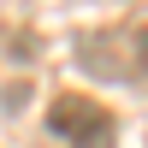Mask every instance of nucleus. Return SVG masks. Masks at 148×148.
Listing matches in <instances>:
<instances>
[{"mask_svg":"<svg viewBox=\"0 0 148 148\" xmlns=\"http://www.w3.org/2000/svg\"><path fill=\"white\" fill-rule=\"evenodd\" d=\"M130 47H136V59H142V65H148V12H142V18H136V30H130Z\"/></svg>","mask_w":148,"mask_h":148,"instance_id":"f03ea898","label":"nucleus"},{"mask_svg":"<svg viewBox=\"0 0 148 148\" xmlns=\"http://www.w3.org/2000/svg\"><path fill=\"white\" fill-rule=\"evenodd\" d=\"M47 136L65 142V148H113V113L95 95L65 89L47 101Z\"/></svg>","mask_w":148,"mask_h":148,"instance_id":"f257e3e1","label":"nucleus"}]
</instances>
